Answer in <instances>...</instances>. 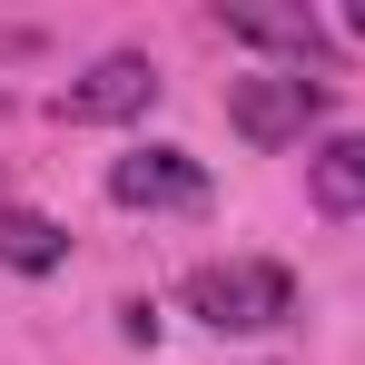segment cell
I'll return each mask as SVG.
<instances>
[{
	"label": "cell",
	"instance_id": "1",
	"mask_svg": "<svg viewBox=\"0 0 365 365\" xmlns=\"http://www.w3.org/2000/svg\"><path fill=\"white\" fill-rule=\"evenodd\" d=\"M187 316L217 326V336H257V326H287L297 316V277L277 257H217L187 277Z\"/></svg>",
	"mask_w": 365,
	"mask_h": 365
},
{
	"label": "cell",
	"instance_id": "2",
	"mask_svg": "<svg viewBox=\"0 0 365 365\" xmlns=\"http://www.w3.org/2000/svg\"><path fill=\"white\" fill-rule=\"evenodd\" d=\"M316 119H326V79H306V69L227 79V128H237L247 148H297Z\"/></svg>",
	"mask_w": 365,
	"mask_h": 365
},
{
	"label": "cell",
	"instance_id": "3",
	"mask_svg": "<svg viewBox=\"0 0 365 365\" xmlns=\"http://www.w3.org/2000/svg\"><path fill=\"white\" fill-rule=\"evenodd\" d=\"M109 197H119V207L197 217V207H207V168H197L187 148H128V158H109Z\"/></svg>",
	"mask_w": 365,
	"mask_h": 365
},
{
	"label": "cell",
	"instance_id": "4",
	"mask_svg": "<svg viewBox=\"0 0 365 365\" xmlns=\"http://www.w3.org/2000/svg\"><path fill=\"white\" fill-rule=\"evenodd\" d=\"M148 99H158V69H148V50H109L89 79H69V89H60V119L99 128V119H138Z\"/></svg>",
	"mask_w": 365,
	"mask_h": 365
},
{
	"label": "cell",
	"instance_id": "5",
	"mask_svg": "<svg viewBox=\"0 0 365 365\" xmlns=\"http://www.w3.org/2000/svg\"><path fill=\"white\" fill-rule=\"evenodd\" d=\"M217 30H227V40H257V50H287L297 69H326V30H316V10H257V0H227Z\"/></svg>",
	"mask_w": 365,
	"mask_h": 365
},
{
	"label": "cell",
	"instance_id": "6",
	"mask_svg": "<svg viewBox=\"0 0 365 365\" xmlns=\"http://www.w3.org/2000/svg\"><path fill=\"white\" fill-rule=\"evenodd\" d=\"M60 257H69V227H60V217H40V207H0V267L50 277Z\"/></svg>",
	"mask_w": 365,
	"mask_h": 365
},
{
	"label": "cell",
	"instance_id": "7",
	"mask_svg": "<svg viewBox=\"0 0 365 365\" xmlns=\"http://www.w3.org/2000/svg\"><path fill=\"white\" fill-rule=\"evenodd\" d=\"M306 187H316L326 217H365V138H326L316 168H306Z\"/></svg>",
	"mask_w": 365,
	"mask_h": 365
},
{
	"label": "cell",
	"instance_id": "8",
	"mask_svg": "<svg viewBox=\"0 0 365 365\" xmlns=\"http://www.w3.org/2000/svg\"><path fill=\"white\" fill-rule=\"evenodd\" d=\"M346 30H356V40H365V0H356V10H346Z\"/></svg>",
	"mask_w": 365,
	"mask_h": 365
}]
</instances>
